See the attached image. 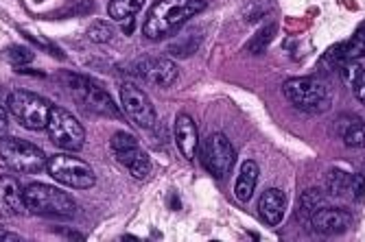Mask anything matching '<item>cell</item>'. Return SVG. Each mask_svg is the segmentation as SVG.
I'll return each instance as SVG.
<instances>
[{
  "label": "cell",
  "instance_id": "6da1fadb",
  "mask_svg": "<svg viewBox=\"0 0 365 242\" xmlns=\"http://www.w3.org/2000/svg\"><path fill=\"white\" fill-rule=\"evenodd\" d=\"M206 9V0H158L151 7L143 33L149 40H162L186 24L192 16L202 14Z\"/></svg>",
  "mask_w": 365,
  "mask_h": 242
},
{
  "label": "cell",
  "instance_id": "7a4b0ae2",
  "mask_svg": "<svg viewBox=\"0 0 365 242\" xmlns=\"http://www.w3.org/2000/svg\"><path fill=\"white\" fill-rule=\"evenodd\" d=\"M26 210L38 216H55V219H71L77 214V203L68 192L46 184H31L24 188Z\"/></svg>",
  "mask_w": 365,
  "mask_h": 242
},
{
  "label": "cell",
  "instance_id": "3957f363",
  "mask_svg": "<svg viewBox=\"0 0 365 242\" xmlns=\"http://www.w3.org/2000/svg\"><path fill=\"white\" fill-rule=\"evenodd\" d=\"M7 110L11 112V116L22 127L33 129V131H40V129H46L53 105L46 98L36 94V92L16 90L7 98Z\"/></svg>",
  "mask_w": 365,
  "mask_h": 242
},
{
  "label": "cell",
  "instance_id": "277c9868",
  "mask_svg": "<svg viewBox=\"0 0 365 242\" xmlns=\"http://www.w3.org/2000/svg\"><path fill=\"white\" fill-rule=\"evenodd\" d=\"M282 92L287 96V100L293 107L309 112V114H319L328 107L330 96H328V88L315 79V77H295L284 81Z\"/></svg>",
  "mask_w": 365,
  "mask_h": 242
},
{
  "label": "cell",
  "instance_id": "5b68a950",
  "mask_svg": "<svg viewBox=\"0 0 365 242\" xmlns=\"http://www.w3.org/2000/svg\"><path fill=\"white\" fill-rule=\"evenodd\" d=\"M0 157H3L5 166L16 172H24V175L40 172L42 168H46L48 162L40 147L26 140H18V137H3L0 140Z\"/></svg>",
  "mask_w": 365,
  "mask_h": 242
},
{
  "label": "cell",
  "instance_id": "8992f818",
  "mask_svg": "<svg viewBox=\"0 0 365 242\" xmlns=\"http://www.w3.org/2000/svg\"><path fill=\"white\" fill-rule=\"evenodd\" d=\"M68 88L75 96V100L88 112H94L98 116H112L118 118L120 112L116 107V102L112 100V96L101 88L96 85L92 79L88 77H79V75H68Z\"/></svg>",
  "mask_w": 365,
  "mask_h": 242
},
{
  "label": "cell",
  "instance_id": "52a82bcc",
  "mask_svg": "<svg viewBox=\"0 0 365 242\" xmlns=\"http://www.w3.org/2000/svg\"><path fill=\"white\" fill-rule=\"evenodd\" d=\"M46 170L55 182L68 186V188H75V190H88L96 182L90 164H86L79 157H71V155H53L46 162Z\"/></svg>",
  "mask_w": 365,
  "mask_h": 242
},
{
  "label": "cell",
  "instance_id": "ba28073f",
  "mask_svg": "<svg viewBox=\"0 0 365 242\" xmlns=\"http://www.w3.org/2000/svg\"><path fill=\"white\" fill-rule=\"evenodd\" d=\"M46 131H48V137L53 140V144H57L66 151H79L86 144V129L68 110L53 107Z\"/></svg>",
  "mask_w": 365,
  "mask_h": 242
},
{
  "label": "cell",
  "instance_id": "9c48e42d",
  "mask_svg": "<svg viewBox=\"0 0 365 242\" xmlns=\"http://www.w3.org/2000/svg\"><path fill=\"white\" fill-rule=\"evenodd\" d=\"M199 155H202L204 168L219 179H223L237 162V151L223 133L208 135L199 149Z\"/></svg>",
  "mask_w": 365,
  "mask_h": 242
},
{
  "label": "cell",
  "instance_id": "30bf717a",
  "mask_svg": "<svg viewBox=\"0 0 365 242\" xmlns=\"http://www.w3.org/2000/svg\"><path fill=\"white\" fill-rule=\"evenodd\" d=\"M120 105H123L125 114L131 118V122L140 129H151L158 120L149 96L134 83L120 85Z\"/></svg>",
  "mask_w": 365,
  "mask_h": 242
},
{
  "label": "cell",
  "instance_id": "8fae6325",
  "mask_svg": "<svg viewBox=\"0 0 365 242\" xmlns=\"http://www.w3.org/2000/svg\"><path fill=\"white\" fill-rule=\"evenodd\" d=\"M136 73L153 85L169 88L178 81V65L167 57H147L136 63Z\"/></svg>",
  "mask_w": 365,
  "mask_h": 242
},
{
  "label": "cell",
  "instance_id": "7c38bea8",
  "mask_svg": "<svg viewBox=\"0 0 365 242\" xmlns=\"http://www.w3.org/2000/svg\"><path fill=\"white\" fill-rule=\"evenodd\" d=\"M24 212L29 210L20 182L11 175H3L0 177V219L22 216Z\"/></svg>",
  "mask_w": 365,
  "mask_h": 242
},
{
  "label": "cell",
  "instance_id": "4fadbf2b",
  "mask_svg": "<svg viewBox=\"0 0 365 242\" xmlns=\"http://www.w3.org/2000/svg\"><path fill=\"white\" fill-rule=\"evenodd\" d=\"M311 225L317 233L324 236H339L350 229L352 216L339 207H319V210L311 216Z\"/></svg>",
  "mask_w": 365,
  "mask_h": 242
},
{
  "label": "cell",
  "instance_id": "5bb4252c",
  "mask_svg": "<svg viewBox=\"0 0 365 242\" xmlns=\"http://www.w3.org/2000/svg\"><path fill=\"white\" fill-rule=\"evenodd\" d=\"M287 212V194L278 188H269L260 194L258 214L267 225H278Z\"/></svg>",
  "mask_w": 365,
  "mask_h": 242
},
{
  "label": "cell",
  "instance_id": "9a60e30c",
  "mask_svg": "<svg viewBox=\"0 0 365 242\" xmlns=\"http://www.w3.org/2000/svg\"><path fill=\"white\" fill-rule=\"evenodd\" d=\"M175 142L182 151V155L192 162L199 149V133H197V125L188 114H180L175 118Z\"/></svg>",
  "mask_w": 365,
  "mask_h": 242
},
{
  "label": "cell",
  "instance_id": "2e32d148",
  "mask_svg": "<svg viewBox=\"0 0 365 242\" xmlns=\"http://www.w3.org/2000/svg\"><path fill=\"white\" fill-rule=\"evenodd\" d=\"M365 57V38L363 33H356V36H352L348 42H339L335 46H330L328 53H326V59L330 63H352L356 59Z\"/></svg>",
  "mask_w": 365,
  "mask_h": 242
},
{
  "label": "cell",
  "instance_id": "e0dca14e",
  "mask_svg": "<svg viewBox=\"0 0 365 242\" xmlns=\"http://www.w3.org/2000/svg\"><path fill=\"white\" fill-rule=\"evenodd\" d=\"M110 147H112L116 159H118L120 164H125V166H129L131 162H134V159L143 153L140 147H138V140H136V137L131 135V133H127V131L114 133Z\"/></svg>",
  "mask_w": 365,
  "mask_h": 242
},
{
  "label": "cell",
  "instance_id": "ac0fdd59",
  "mask_svg": "<svg viewBox=\"0 0 365 242\" xmlns=\"http://www.w3.org/2000/svg\"><path fill=\"white\" fill-rule=\"evenodd\" d=\"M258 175H260V168L256 162L247 159L243 162L241 170H239V177H237V186H235V194L239 201H250L254 190H256V184H258Z\"/></svg>",
  "mask_w": 365,
  "mask_h": 242
},
{
  "label": "cell",
  "instance_id": "d6986e66",
  "mask_svg": "<svg viewBox=\"0 0 365 242\" xmlns=\"http://www.w3.org/2000/svg\"><path fill=\"white\" fill-rule=\"evenodd\" d=\"M145 5V0H110V18H114L116 22H129V31H131V20L140 11V7Z\"/></svg>",
  "mask_w": 365,
  "mask_h": 242
},
{
  "label": "cell",
  "instance_id": "ffe728a7",
  "mask_svg": "<svg viewBox=\"0 0 365 242\" xmlns=\"http://www.w3.org/2000/svg\"><path fill=\"white\" fill-rule=\"evenodd\" d=\"M341 75H344V79L350 83L354 96L365 105V68H361L356 61L344 63V65H341Z\"/></svg>",
  "mask_w": 365,
  "mask_h": 242
},
{
  "label": "cell",
  "instance_id": "44dd1931",
  "mask_svg": "<svg viewBox=\"0 0 365 242\" xmlns=\"http://www.w3.org/2000/svg\"><path fill=\"white\" fill-rule=\"evenodd\" d=\"M344 142L352 149H365V122L361 120H348L341 127Z\"/></svg>",
  "mask_w": 365,
  "mask_h": 242
},
{
  "label": "cell",
  "instance_id": "7402d4cb",
  "mask_svg": "<svg viewBox=\"0 0 365 242\" xmlns=\"http://www.w3.org/2000/svg\"><path fill=\"white\" fill-rule=\"evenodd\" d=\"M274 33H276V26L272 24V26H267V28H260L256 36L250 40V44H247V51L250 53H262L264 48H267V44L274 40Z\"/></svg>",
  "mask_w": 365,
  "mask_h": 242
},
{
  "label": "cell",
  "instance_id": "603a6c76",
  "mask_svg": "<svg viewBox=\"0 0 365 242\" xmlns=\"http://www.w3.org/2000/svg\"><path fill=\"white\" fill-rule=\"evenodd\" d=\"M300 207H302V214L313 216V214L319 210V207H324V196L319 194V190H307V192L302 194Z\"/></svg>",
  "mask_w": 365,
  "mask_h": 242
},
{
  "label": "cell",
  "instance_id": "cb8c5ba5",
  "mask_svg": "<svg viewBox=\"0 0 365 242\" xmlns=\"http://www.w3.org/2000/svg\"><path fill=\"white\" fill-rule=\"evenodd\" d=\"M129 172H131V177H136V179H145L149 172H151V159L147 153H140L134 162H131L129 166Z\"/></svg>",
  "mask_w": 365,
  "mask_h": 242
},
{
  "label": "cell",
  "instance_id": "d4e9b609",
  "mask_svg": "<svg viewBox=\"0 0 365 242\" xmlns=\"http://www.w3.org/2000/svg\"><path fill=\"white\" fill-rule=\"evenodd\" d=\"M88 40H92L96 44L110 42L112 40V28H110V24H106V22H94L88 28Z\"/></svg>",
  "mask_w": 365,
  "mask_h": 242
},
{
  "label": "cell",
  "instance_id": "484cf974",
  "mask_svg": "<svg viewBox=\"0 0 365 242\" xmlns=\"http://www.w3.org/2000/svg\"><path fill=\"white\" fill-rule=\"evenodd\" d=\"M9 59H11L14 63H29V61L33 59V53L26 51V48H22V46H16V48L9 51Z\"/></svg>",
  "mask_w": 365,
  "mask_h": 242
},
{
  "label": "cell",
  "instance_id": "4316f807",
  "mask_svg": "<svg viewBox=\"0 0 365 242\" xmlns=\"http://www.w3.org/2000/svg\"><path fill=\"white\" fill-rule=\"evenodd\" d=\"M7 131H9V118H7V110L3 107V102H0V140L7 137Z\"/></svg>",
  "mask_w": 365,
  "mask_h": 242
},
{
  "label": "cell",
  "instance_id": "83f0119b",
  "mask_svg": "<svg viewBox=\"0 0 365 242\" xmlns=\"http://www.w3.org/2000/svg\"><path fill=\"white\" fill-rule=\"evenodd\" d=\"M0 240L3 242H18V240H22L18 233H11V231H7V229H3L0 227Z\"/></svg>",
  "mask_w": 365,
  "mask_h": 242
},
{
  "label": "cell",
  "instance_id": "f1b7e54d",
  "mask_svg": "<svg viewBox=\"0 0 365 242\" xmlns=\"http://www.w3.org/2000/svg\"><path fill=\"white\" fill-rule=\"evenodd\" d=\"M9 96H5V92L3 90H0V102H3V100H7Z\"/></svg>",
  "mask_w": 365,
  "mask_h": 242
},
{
  "label": "cell",
  "instance_id": "f546056e",
  "mask_svg": "<svg viewBox=\"0 0 365 242\" xmlns=\"http://www.w3.org/2000/svg\"><path fill=\"white\" fill-rule=\"evenodd\" d=\"M363 38H365V26H363Z\"/></svg>",
  "mask_w": 365,
  "mask_h": 242
}]
</instances>
